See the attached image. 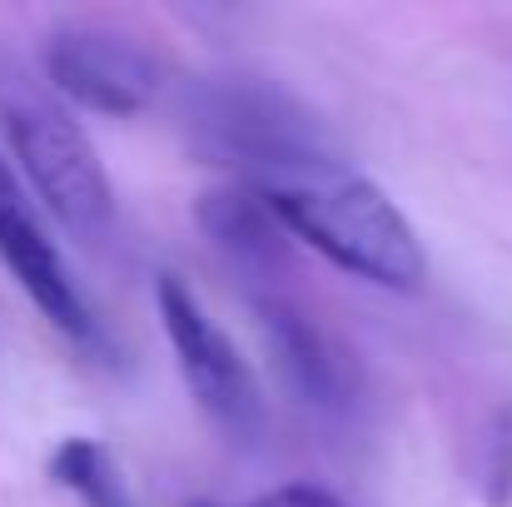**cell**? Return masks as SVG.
Instances as JSON below:
<instances>
[{
  "instance_id": "10",
  "label": "cell",
  "mask_w": 512,
  "mask_h": 507,
  "mask_svg": "<svg viewBox=\"0 0 512 507\" xmlns=\"http://www.w3.org/2000/svg\"><path fill=\"white\" fill-rule=\"evenodd\" d=\"M478 493L488 507L512 503V408H503L478 438Z\"/></svg>"
},
{
  "instance_id": "4",
  "label": "cell",
  "mask_w": 512,
  "mask_h": 507,
  "mask_svg": "<svg viewBox=\"0 0 512 507\" xmlns=\"http://www.w3.org/2000/svg\"><path fill=\"white\" fill-rule=\"evenodd\" d=\"M155 309H160V324L170 338L174 358H179V373L194 393V403L209 413V423H219L229 438L239 443H254L264 433V398L254 388V373L244 368L239 348L224 338L219 324H209V314L194 304V294L174 279L160 274L155 284Z\"/></svg>"
},
{
  "instance_id": "3",
  "label": "cell",
  "mask_w": 512,
  "mask_h": 507,
  "mask_svg": "<svg viewBox=\"0 0 512 507\" xmlns=\"http://www.w3.org/2000/svg\"><path fill=\"white\" fill-rule=\"evenodd\" d=\"M0 130L45 209L80 239H100L115 219V189L80 125L40 95L20 70H0Z\"/></svg>"
},
{
  "instance_id": "7",
  "label": "cell",
  "mask_w": 512,
  "mask_h": 507,
  "mask_svg": "<svg viewBox=\"0 0 512 507\" xmlns=\"http://www.w3.org/2000/svg\"><path fill=\"white\" fill-rule=\"evenodd\" d=\"M0 259H5V269L20 279V289L30 294V304H35L60 334L85 343V348L100 343V329H95L90 309L80 304L60 249L50 244L45 224L35 219L30 199L20 194V184H15V174L5 169V160H0Z\"/></svg>"
},
{
  "instance_id": "2",
  "label": "cell",
  "mask_w": 512,
  "mask_h": 507,
  "mask_svg": "<svg viewBox=\"0 0 512 507\" xmlns=\"http://www.w3.org/2000/svg\"><path fill=\"white\" fill-rule=\"evenodd\" d=\"M189 130L214 165L239 169L254 189L289 174L334 165V150L314 115H304L284 90L249 75L204 80L189 100Z\"/></svg>"
},
{
  "instance_id": "5",
  "label": "cell",
  "mask_w": 512,
  "mask_h": 507,
  "mask_svg": "<svg viewBox=\"0 0 512 507\" xmlns=\"http://www.w3.org/2000/svg\"><path fill=\"white\" fill-rule=\"evenodd\" d=\"M40 65L60 95L100 115H140L160 95L155 55L115 25L70 20V25L45 30Z\"/></svg>"
},
{
  "instance_id": "12",
  "label": "cell",
  "mask_w": 512,
  "mask_h": 507,
  "mask_svg": "<svg viewBox=\"0 0 512 507\" xmlns=\"http://www.w3.org/2000/svg\"><path fill=\"white\" fill-rule=\"evenodd\" d=\"M194 507H204V503H194Z\"/></svg>"
},
{
  "instance_id": "1",
  "label": "cell",
  "mask_w": 512,
  "mask_h": 507,
  "mask_svg": "<svg viewBox=\"0 0 512 507\" xmlns=\"http://www.w3.org/2000/svg\"><path fill=\"white\" fill-rule=\"evenodd\" d=\"M259 194L274 204L294 239L314 244L348 274L398 294H413L428 279V254L413 224L373 179L348 174L339 160L264 184Z\"/></svg>"
},
{
  "instance_id": "11",
  "label": "cell",
  "mask_w": 512,
  "mask_h": 507,
  "mask_svg": "<svg viewBox=\"0 0 512 507\" xmlns=\"http://www.w3.org/2000/svg\"><path fill=\"white\" fill-rule=\"evenodd\" d=\"M254 507H348L339 503L334 493H324V488H309V483H289V488H274V493H264Z\"/></svg>"
},
{
  "instance_id": "6",
  "label": "cell",
  "mask_w": 512,
  "mask_h": 507,
  "mask_svg": "<svg viewBox=\"0 0 512 507\" xmlns=\"http://www.w3.org/2000/svg\"><path fill=\"white\" fill-rule=\"evenodd\" d=\"M254 309H259L264 338L274 348V363H279L284 383L299 393V403H309L324 418L353 413L358 408V363L339 338L279 289L254 294Z\"/></svg>"
},
{
  "instance_id": "9",
  "label": "cell",
  "mask_w": 512,
  "mask_h": 507,
  "mask_svg": "<svg viewBox=\"0 0 512 507\" xmlns=\"http://www.w3.org/2000/svg\"><path fill=\"white\" fill-rule=\"evenodd\" d=\"M50 478L75 493L85 507H135L125 493V478L115 468V458L95 443V438H65L50 458Z\"/></svg>"
},
{
  "instance_id": "8",
  "label": "cell",
  "mask_w": 512,
  "mask_h": 507,
  "mask_svg": "<svg viewBox=\"0 0 512 507\" xmlns=\"http://www.w3.org/2000/svg\"><path fill=\"white\" fill-rule=\"evenodd\" d=\"M204 239L224 254V264L254 284V294L274 289L289 274V224L259 189H214L194 209Z\"/></svg>"
}]
</instances>
